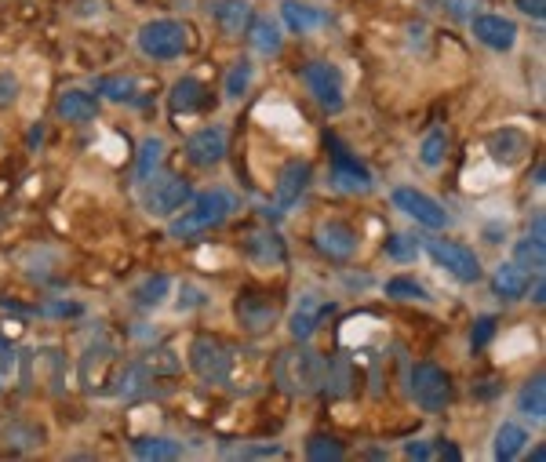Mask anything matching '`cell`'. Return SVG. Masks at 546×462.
Here are the masks:
<instances>
[{"label": "cell", "instance_id": "4fadbf2b", "mask_svg": "<svg viewBox=\"0 0 546 462\" xmlns=\"http://www.w3.org/2000/svg\"><path fill=\"white\" fill-rule=\"evenodd\" d=\"M332 313H335V302L321 299L317 292H306L303 299H299V306H295L288 332H292L295 342H306L310 335L317 332V328H321L324 317H332Z\"/></svg>", "mask_w": 546, "mask_h": 462}, {"label": "cell", "instance_id": "d590c367", "mask_svg": "<svg viewBox=\"0 0 546 462\" xmlns=\"http://www.w3.org/2000/svg\"><path fill=\"white\" fill-rule=\"evenodd\" d=\"M386 295H394V299H415V302H430L426 288L412 277H394V281H386Z\"/></svg>", "mask_w": 546, "mask_h": 462}, {"label": "cell", "instance_id": "ba28073f", "mask_svg": "<svg viewBox=\"0 0 546 462\" xmlns=\"http://www.w3.org/2000/svg\"><path fill=\"white\" fill-rule=\"evenodd\" d=\"M306 186H310V164L306 161H288L277 175V186H273V201H270V215L273 219H284L295 204L303 201Z\"/></svg>", "mask_w": 546, "mask_h": 462}, {"label": "cell", "instance_id": "8d00e7d4", "mask_svg": "<svg viewBox=\"0 0 546 462\" xmlns=\"http://www.w3.org/2000/svg\"><path fill=\"white\" fill-rule=\"evenodd\" d=\"M386 255L397 262H412L419 255V241H415L412 233H394L390 241H386Z\"/></svg>", "mask_w": 546, "mask_h": 462}, {"label": "cell", "instance_id": "d6a6232c", "mask_svg": "<svg viewBox=\"0 0 546 462\" xmlns=\"http://www.w3.org/2000/svg\"><path fill=\"white\" fill-rule=\"evenodd\" d=\"M252 62H237L230 73H226V99L230 102H241L244 95H248V88H252Z\"/></svg>", "mask_w": 546, "mask_h": 462}, {"label": "cell", "instance_id": "2e32d148", "mask_svg": "<svg viewBox=\"0 0 546 462\" xmlns=\"http://www.w3.org/2000/svg\"><path fill=\"white\" fill-rule=\"evenodd\" d=\"M233 313H237V324H241L244 332H270L273 324H277V302L273 299H263V295H241V299L233 302Z\"/></svg>", "mask_w": 546, "mask_h": 462}, {"label": "cell", "instance_id": "6da1fadb", "mask_svg": "<svg viewBox=\"0 0 546 462\" xmlns=\"http://www.w3.org/2000/svg\"><path fill=\"white\" fill-rule=\"evenodd\" d=\"M324 379V357L310 346H288L273 357V382L288 397H310L321 390Z\"/></svg>", "mask_w": 546, "mask_h": 462}, {"label": "cell", "instance_id": "ab89813d", "mask_svg": "<svg viewBox=\"0 0 546 462\" xmlns=\"http://www.w3.org/2000/svg\"><path fill=\"white\" fill-rule=\"evenodd\" d=\"M19 99V77L8 70H0V106H11Z\"/></svg>", "mask_w": 546, "mask_h": 462}, {"label": "cell", "instance_id": "8fae6325", "mask_svg": "<svg viewBox=\"0 0 546 462\" xmlns=\"http://www.w3.org/2000/svg\"><path fill=\"white\" fill-rule=\"evenodd\" d=\"M328 146H332V182L335 186L343 193H372V186H375L372 171L364 168L339 139H328Z\"/></svg>", "mask_w": 546, "mask_h": 462}, {"label": "cell", "instance_id": "7c38bea8", "mask_svg": "<svg viewBox=\"0 0 546 462\" xmlns=\"http://www.w3.org/2000/svg\"><path fill=\"white\" fill-rule=\"evenodd\" d=\"M394 208H401L405 215H412L415 222L430 226V230H445L448 226V211L441 208L434 197H426L423 190H412V186L394 190Z\"/></svg>", "mask_w": 546, "mask_h": 462}, {"label": "cell", "instance_id": "d4e9b609", "mask_svg": "<svg viewBox=\"0 0 546 462\" xmlns=\"http://www.w3.org/2000/svg\"><path fill=\"white\" fill-rule=\"evenodd\" d=\"M248 37H252V48L259 51V55H277V51L284 48V37L281 30H277V22L266 19V15H252V22H248Z\"/></svg>", "mask_w": 546, "mask_h": 462}, {"label": "cell", "instance_id": "ffe728a7", "mask_svg": "<svg viewBox=\"0 0 546 462\" xmlns=\"http://www.w3.org/2000/svg\"><path fill=\"white\" fill-rule=\"evenodd\" d=\"M55 113H59L62 121H70V124H84L91 121L95 113H99V99L91 95V91H62L59 102H55Z\"/></svg>", "mask_w": 546, "mask_h": 462}, {"label": "cell", "instance_id": "603a6c76", "mask_svg": "<svg viewBox=\"0 0 546 462\" xmlns=\"http://www.w3.org/2000/svg\"><path fill=\"white\" fill-rule=\"evenodd\" d=\"M215 22L226 37H241L252 22V4L248 0H215Z\"/></svg>", "mask_w": 546, "mask_h": 462}, {"label": "cell", "instance_id": "5bb4252c", "mask_svg": "<svg viewBox=\"0 0 546 462\" xmlns=\"http://www.w3.org/2000/svg\"><path fill=\"white\" fill-rule=\"evenodd\" d=\"M314 241L317 248H321V255H328V259L335 262H346V259H354L357 252V230L350 226V222H321L314 233Z\"/></svg>", "mask_w": 546, "mask_h": 462}, {"label": "cell", "instance_id": "7402d4cb", "mask_svg": "<svg viewBox=\"0 0 546 462\" xmlns=\"http://www.w3.org/2000/svg\"><path fill=\"white\" fill-rule=\"evenodd\" d=\"M168 106L172 113H197L208 106V88H204L197 77H182L175 81V88L168 91Z\"/></svg>", "mask_w": 546, "mask_h": 462}, {"label": "cell", "instance_id": "8992f818", "mask_svg": "<svg viewBox=\"0 0 546 462\" xmlns=\"http://www.w3.org/2000/svg\"><path fill=\"white\" fill-rule=\"evenodd\" d=\"M412 397L423 412H445L452 401V379L437 364H415L412 368Z\"/></svg>", "mask_w": 546, "mask_h": 462}, {"label": "cell", "instance_id": "9c48e42d", "mask_svg": "<svg viewBox=\"0 0 546 462\" xmlns=\"http://www.w3.org/2000/svg\"><path fill=\"white\" fill-rule=\"evenodd\" d=\"M303 81H306V88H310V95L321 102L324 110L335 113L339 106H343V73H339L335 62H324V59L306 62Z\"/></svg>", "mask_w": 546, "mask_h": 462}, {"label": "cell", "instance_id": "7dc6e473", "mask_svg": "<svg viewBox=\"0 0 546 462\" xmlns=\"http://www.w3.org/2000/svg\"><path fill=\"white\" fill-rule=\"evenodd\" d=\"M543 230H546V219H543V215H536V230H532V237L543 241Z\"/></svg>", "mask_w": 546, "mask_h": 462}, {"label": "cell", "instance_id": "836d02e7", "mask_svg": "<svg viewBox=\"0 0 546 462\" xmlns=\"http://www.w3.org/2000/svg\"><path fill=\"white\" fill-rule=\"evenodd\" d=\"M306 455H310L314 462H328V459L339 462L346 455V448L339 441H335V437H324V433H317L314 441L306 444Z\"/></svg>", "mask_w": 546, "mask_h": 462}, {"label": "cell", "instance_id": "1f68e13d", "mask_svg": "<svg viewBox=\"0 0 546 462\" xmlns=\"http://www.w3.org/2000/svg\"><path fill=\"white\" fill-rule=\"evenodd\" d=\"M514 255H517V266L521 270H536V273H543V266H546V241H536V237H528V241H521L514 248Z\"/></svg>", "mask_w": 546, "mask_h": 462}, {"label": "cell", "instance_id": "c3c4849f", "mask_svg": "<svg viewBox=\"0 0 546 462\" xmlns=\"http://www.w3.org/2000/svg\"><path fill=\"white\" fill-rule=\"evenodd\" d=\"M4 342H8V339H4V335H0V346H4Z\"/></svg>", "mask_w": 546, "mask_h": 462}, {"label": "cell", "instance_id": "52a82bcc", "mask_svg": "<svg viewBox=\"0 0 546 462\" xmlns=\"http://www.w3.org/2000/svg\"><path fill=\"white\" fill-rule=\"evenodd\" d=\"M426 252H430V259H434L437 266H445L455 281H463V284L481 281V259H477L466 244L445 241V237H430V241H426Z\"/></svg>", "mask_w": 546, "mask_h": 462}, {"label": "cell", "instance_id": "3957f363", "mask_svg": "<svg viewBox=\"0 0 546 462\" xmlns=\"http://www.w3.org/2000/svg\"><path fill=\"white\" fill-rule=\"evenodd\" d=\"M175 372V357L168 350H157V353H146V357H139V361H128L117 372V386H113V393L117 397H124V401H135V397H142V393L150 390L153 379L157 375H168Z\"/></svg>", "mask_w": 546, "mask_h": 462}, {"label": "cell", "instance_id": "cb8c5ba5", "mask_svg": "<svg viewBox=\"0 0 546 462\" xmlns=\"http://www.w3.org/2000/svg\"><path fill=\"white\" fill-rule=\"evenodd\" d=\"M492 288H496L499 299L514 302V299H521L528 288H532V273L521 270L517 262H503V266L496 270V277H492Z\"/></svg>", "mask_w": 546, "mask_h": 462}, {"label": "cell", "instance_id": "30bf717a", "mask_svg": "<svg viewBox=\"0 0 546 462\" xmlns=\"http://www.w3.org/2000/svg\"><path fill=\"white\" fill-rule=\"evenodd\" d=\"M193 190L190 182L182 179V175H164V179H157L146 190V197H142V204H146V211L150 215H157V219H168V215H175V211H182L186 204H190Z\"/></svg>", "mask_w": 546, "mask_h": 462}, {"label": "cell", "instance_id": "e0dca14e", "mask_svg": "<svg viewBox=\"0 0 546 462\" xmlns=\"http://www.w3.org/2000/svg\"><path fill=\"white\" fill-rule=\"evenodd\" d=\"M528 150H532V142H528L525 131L503 128L488 135V157L496 164H503V168H517L528 157Z\"/></svg>", "mask_w": 546, "mask_h": 462}, {"label": "cell", "instance_id": "f546056e", "mask_svg": "<svg viewBox=\"0 0 546 462\" xmlns=\"http://www.w3.org/2000/svg\"><path fill=\"white\" fill-rule=\"evenodd\" d=\"M132 452L139 459H179L182 455V444L168 441V437H139L132 444Z\"/></svg>", "mask_w": 546, "mask_h": 462}, {"label": "cell", "instance_id": "f35d334b", "mask_svg": "<svg viewBox=\"0 0 546 462\" xmlns=\"http://www.w3.org/2000/svg\"><path fill=\"white\" fill-rule=\"evenodd\" d=\"M233 459H281L284 448H277V444H263V448H237V452H230Z\"/></svg>", "mask_w": 546, "mask_h": 462}, {"label": "cell", "instance_id": "5b68a950", "mask_svg": "<svg viewBox=\"0 0 546 462\" xmlns=\"http://www.w3.org/2000/svg\"><path fill=\"white\" fill-rule=\"evenodd\" d=\"M139 51L146 59L168 62L186 51V26L175 19H153L139 30Z\"/></svg>", "mask_w": 546, "mask_h": 462}, {"label": "cell", "instance_id": "4316f807", "mask_svg": "<svg viewBox=\"0 0 546 462\" xmlns=\"http://www.w3.org/2000/svg\"><path fill=\"white\" fill-rule=\"evenodd\" d=\"M528 444V430L525 426H517V422H503L496 430V444H492V455H496L499 462H510L517 459V455L525 452Z\"/></svg>", "mask_w": 546, "mask_h": 462}, {"label": "cell", "instance_id": "7a4b0ae2", "mask_svg": "<svg viewBox=\"0 0 546 462\" xmlns=\"http://www.w3.org/2000/svg\"><path fill=\"white\" fill-rule=\"evenodd\" d=\"M193 204H186V211H182L179 219H172V237L175 241H193V237H201V233L215 230L219 222H226L233 215V208H237V201H233L226 190H204L197 193V197H190Z\"/></svg>", "mask_w": 546, "mask_h": 462}, {"label": "cell", "instance_id": "9a60e30c", "mask_svg": "<svg viewBox=\"0 0 546 462\" xmlns=\"http://www.w3.org/2000/svg\"><path fill=\"white\" fill-rule=\"evenodd\" d=\"M223 157H226V131L219 124L193 131L190 139H186V161L197 164V168H215Z\"/></svg>", "mask_w": 546, "mask_h": 462}, {"label": "cell", "instance_id": "f1b7e54d", "mask_svg": "<svg viewBox=\"0 0 546 462\" xmlns=\"http://www.w3.org/2000/svg\"><path fill=\"white\" fill-rule=\"evenodd\" d=\"M161 161H164V142L157 139V135H150V139L142 142V150H139V164H135V182H150L153 171L161 168Z\"/></svg>", "mask_w": 546, "mask_h": 462}, {"label": "cell", "instance_id": "44dd1931", "mask_svg": "<svg viewBox=\"0 0 546 462\" xmlns=\"http://www.w3.org/2000/svg\"><path fill=\"white\" fill-rule=\"evenodd\" d=\"M244 255L263 266V270H273V266H284V244L277 233H252L248 244H244Z\"/></svg>", "mask_w": 546, "mask_h": 462}, {"label": "cell", "instance_id": "bcb514c9", "mask_svg": "<svg viewBox=\"0 0 546 462\" xmlns=\"http://www.w3.org/2000/svg\"><path fill=\"white\" fill-rule=\"evenodd\" d=\"M532 299H536V306H543V302H546V284H543V277L536 281V292H532Z\"/></svg>", "mask_w": 546, "mask_h": 462}, {"label": "cell", "instance_id": "7bdbcfd3", "mask_svg": "<svg viewBox=\"0 0 546 462\" xmlns=\"http://www.w3.org/2000/svg\"><path fill=\"white\" fill-rule=\"evenodd\" d=\"M517 8L525 11V15H532L536 22H543V15H546V0H514Z\"/></svg>", "mask_w": 546, "mask_h": 462}, {"label": "cell", "instance_id": "ac0fdd59", "mask_svg": "<svg viewBox=\"0 0 546 462\" xmlns=\"http://www.w3.org/2000/svg\"><path fill=\"white\" fill-rule=\"evenodd\" d=\"M474 37L492 51H510L517 44V26L503 15H477Z\"/></svg>", "mask_w": 546, "mask_h": 462}, {"label": "cell", "instance_id": "ee69618b", "mask_svg": "<svg viewBox=\"0 0 546 462\" xmlns=\"http://www.w3.org/2000/svg\"><path fill=\"white\" fill-rule=\"evenodd\" d=\"M405 455L408 459H430V444H423V441H412L405 448Z\"/></svg>", "mask_w": 546, "mask_h": 462}, {"label": "cell", "instance_id": "b9f144b4", "mask_svg": "<svg viewBox=\"0 0 546 462\" xmlns=\"http://www.w3.org/2000/svg\"><path fill=\"white\" fill-rule=\"evenodd\" d=\"M11 372H15V353H11V346L4 342V346H0V390H4V382L11 379Z\"/></svg>", "mask_w": 546, "mask_h": 462}, {"label": "cell", "instance_id": "74e56055", "mask_svg": "<svg viewBox=\"0 0 546 462\" xmlns=\"http://www.w3.org/2000/svg\"><path fill=\"white\" fill-rule=\"evenodd\" d=\"M430 8L437 11H445L452 22H466V19H474V8H477V0H426Z\"/></svg>", "mask_w": 546, "mask_h": 462}, {"label": "cell", "instance_id": "d6986e66", "mask_svg": "<svg viewBox=\"0 0 546 462\" xmlns=\"http://www.w3.org/2000/svg\"><path fill=\"white\" fill-rule=\"evenodd\" d=\"M281 15H284V22H288V30L292 33H314V30H321V26L332 22L328 11L314 8V4H303V0H284Z\"/></svg>", "mask_w": 546, "mask_h": 462}, {"label": "cell", "instance_id": "60d3db41", "mask_svg": "<svg viewBox=\"0 0 546 462\" xmlns=\"http://www.w3.org/2000/svg\"><path fill=\"white\" fill-rule=\"evenodd\" d=\"M492 335H496V317H492V313H485V317H477L474 335H470V339H474V346H485V342L492 339Z\"/></svg>", "mask_w": 546, "mask_h": 462}, {"label": "cell", "instance_id": "83f0119b", "mask_svg": "<svg viewBox=\"0 0 546 462\" xmlns=\"http://www.w3.org/2000/svg\"><path fill=\"white\" fill-rule=\"evenodd\" d=\"M168 292H172V281H168L164 273H157V277H146V281L135 288L132 302L139 306V310H157V306L168 299Z\"/></svg>", "mask_w": 546, "mask_h": 462}, {"label": "cell", "instance_id": "484cf974", "mask_svg": "<svg viewBox=\"0 0 546 462\" xmlns=\"http://www.w3.org/2000/svg\"><path fill=\"white\" fill-rule=\"evenodd\" d=\"M517 412L525 415L532 422H543L546 419V379L536 375V379H528L517 393Z\"/></svg>", "mask_w": 546, "mask_h": 462}, {"label": "cell", "instance_id": "f6af8a7d", "mask_svg": "<svg viewBox=\"0 0 546 462\" xmlns=\"http://www.w3.org/2000/svg\"><path fill=\"white\" fill-rule=\"evenodd\" d=\"M437 455H441V459H459V452H455V448H452V444H445V441H441V448H437Z\"/></svg>", "mask_w": 546, "mask_h": 462}, {"label": "cell", "instance_id": "277c9868", "mask_svg": "<svg viewBox=\"0 0 546 462\" xmlns=\"http://www.w3.org/2000/svg\"><path fill=\"white\" fill-rule=\"evenodd\" d=\"M190 368L197 372V379L212 382V386H223L233 375L230 346L212 339V335H197V339L190 342Z\"/></svg>", "mask_w": 546, "mask_h": 462}, {"label": "cell", "instance_id": "e575fe53", "mask_svg": "<svg viewBox=\"0 0 546 462\" xmlns=\"http://www.w3.org/2000/svg\"><path fill=\"white\" fill-rule=\"evenodd\" d=\"M99 91L113 102H132L135 99V77H102Z\"/></svg>", "mask_w": 546, "mask_h": 462}, {"label": "cell", "instance_id": "4dcf8cb0", "mask_svg": "<svg viewBox=\"0 0 546 462\" xmlns=\"http://www.w3.org/2000/svg\"><path fill=\"white\" fill-rule=\"evenodd\" d=\"M445 153H448V131L434 128L423 139V146H419V161H423L426 168H441V164H445Z\"/></svg>", "mask_w": 546, "mask_h": 462}]
</instances>
